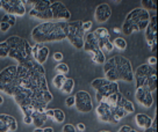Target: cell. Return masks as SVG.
Masks as SVG:
<instances>
[{"label":"cell","mask_w":158,"mask_h":132,"mask_svg":"<svg viewBox=\"0 0 158 132\" xmlns=\"http://www.w3.org/2000/svg\"><path fill=\"white\" fill-rule=\"evenodd\" d=\"M68 36V22L63 21H47L42 22L31 30V38L36 43L44 44L47 42H60Z\"/></svg>","instance_id":"obj_1"},{"label":"cell","mask_w":158,"mask_h":132,"mask_svg":"<svg viewBox=\"0 0 158 132\" xmlns=\"http://www.w3.org/2000/svg\"><path fill=\"white\" fill-rule=\"evenodd\" d=\"M104 73L105 79L110 82H118V80L131 82L134 80V72L130 60L118 54L106 59L104 64Z\"/></svg>","instance_id":"obj_2"},{"label":"cell","mask_w":158,"mask_h":132,"mask_svg":"<svg viewBox=\"0 0 158 132\" xmlns=\"http://www.w3.org/2000/svg\"><path fill=\"white\" fill-rule=\"evenodd\" d=\"M150 21V13L143 8L133 10L124 20L122 25V33L124 35H130L134 31L145 30Z\"/></svg>","instance_id":"obj_3"},{"label":"cell","mask_w":158,"mask_h":132,"mask_svg":"<svg viewBox=\"0 0 158 132\" xmlns=\"http://www.w3.org/2000/svg\"><path fill=\"white\" fill-rule=\"evenodd\" d=\"M10 46V54L8 57L18 60L20 63L25 62L27 58L31 57V45L27 39L19 37V36H10L6 39Z\"/></svg>","instance_id":"obj_4"},{"label":"cell","mask_w":158,"mask_h":132,"mask_svg":"<svg viewBox=\"0 0 158 132\" xmlns=\"http://www.w3.org/2000/svg\"><path fill=\"white\" fill-rule=\"evenodd\" d=\"M30 18L34 19L43 20V21H63V22H69L71 19V13L69 10L65 7V5L60 1H52V4L50 5L48 10L43 13L39 14H33L29 13Z\"/></svg>","instance_id":"obj_5"},{"label":"cell","mask_w":158,"mask_h":132,"mask_svg":"<svg viewBox=\"0 0 158 132\" xmlns=\"http://www.w3.org/2000/svg\"><path fill=\"white\" fill-rule=\"evenodd\" d=\"M91 87L97 90L95 100H97L98 103H100L104 98H106L109 95L120 92L118 82H110V81H108L107 79L105 78L94 79L93 81L91 82Z\"/></svg>","instance_id":"obj_6"},{"label":"cell","mask_w":158,"mask_h":132,"mask_svg":"<svg viewBox=\"0 0 158 132\" xmlns=\"http://www.w3.org/2000/svg\"><path fill=\"white\" fill-rule=\"evenodd\" d=\"M16 88V66L10 65L0 72V92L13 96Z\"/></svg>","instance_id":"obj_7"},{"label":"cell","mask_w":158,"mask_h":132,"mask_svg":"<svg viewBox=\"0 0 158 132\" xmlns=\"http://www.w3.org/2000/svg\"><path fill=\"white\" fill-rule=\"evenodd\" d=\"M81 25H83L81 20L68 22V36H66V38L69 39V42L76 49H83V46H84L85 31Z\"/></svg>","instance_id":"obj_8"},{"label":"cell","mask_w":158,"mask_h":132,"mask_svg":"<svg viewBox=\"0 0 158 132\" xmlns=\"http://www.w3.org/2000/svg\"><path fill=\"white\" fill-rule=\"evenodd\" d=\"M74 107L79 113H91L93 110V103H92L91 95L85 90L77 92V94L74 95Z\"/></svg>","instance_id":"obj_9"},{"label":"cell","mask_w":158,"mask_h":132,"mask_svg":"<svg viewBox=\"0 0 158 132\" xmlns=\"http://www.w3.org/2000/svg\"><path fill=\"white\" fill-rule=\"evenodd\" d=\"M153 73H157L156 67L155 66H150L148 64H142L139 65L135 73H134V79H135V82H136V88L143 87V83L147 79L152 75Z\"/></svg>","instance_id":"obj_10"},{"label":"cell","mask_w":158,"mask_h":132,"mask_svg":"<svg viewBox=\"0 0 158 132\" xmlns=\"http://www.w3.org/2000/svg\"><path fill=\"white\" fill-rule=\"evenodd\" d=\"M145 38L150 50L155 52L156 51V44H157V18L156 15L150 16L148 27L145 28Z\"/></svg>","instance_id":"obj_11"},{"label":"cell","mask_w":158,"mask_h":132,"mask_svg":"<svg viewBox=\"0 0 158 132\" xmlns=\"http://www.w3.org/2000/svg\"><path fill=\"white\" fill-rule=\"evenodd\" d=\"M2 1V10L6 14L14 15V16H23L26 14V6L22 0H1Z\"/></svg>","instance_id":"obj_12"},{"label":"cell","mask_w":158,"mask_h":132,"mask_svg":"<svg viewBox=\"0 0 158 132\" xmlns=\"http://www.w3.org/2000/svg\"><path fill=\"white\" fill-rule=\"evenodd\" d=\"M31 57L40 65H43L49 57V48L42 43H36L31 48Z\"/></svg>","instance_id":"obj_13"},{"label":"cell","mask_w":158,"mask_h":132,"mask_svg":"<svg viewBox=\"0 0 158 132\" xmlns=\"http://www.w3.org/2000/svg\"><path fill=\"white\" fill-rule=\"evenodd\" d=\"M18 130V122L13 116L0 114V132H14Z\"/></svg>","instance_id":"obj_14"},{"label":"cell","mask_w":158,"mask_h":132,"mask_svg":"<svg viewBox=\"0 0 158 132\" xmlns=\"http://www.w3.org/2000/svg\"><path fill=\"white\" fill-rule=\"evenodd\" d=\"M135 98H136V100H137V102L139 103V104H142V106L145 108H150L153 104L152 93L147 90V89L143 87L136 88Z\"/></svg>","instance_id":"obj_15"},{"label":"cell","mask_w":158,"mask_h":132,"mask_svg":"<svg viewBox=\"0 0 158 132\" xmlns=\"http://www.w3.org/2000/svg\"><path fill=\"white\" fill-rule=\"evenodd\" d=\"M116 109V108H115ZM115 109L108 107L106 103L100 102L99 106L97 107L95 111L98 115V118L104 123H112V117H113V114L115 111Z\"/></svg>","instance_id":"obj_16"},{"label":"cell","mask_w":158,"mask_h":132,"mask_svg":"<svg viewBox=\"0 0 158 132\" xmlns=\"http://www.w3.org/2000/svg\"><path fill=\"white\" fill-rule=\"evenodd\" d=\"M112 16V10L108 4H101L95 8L94 12V19L97 22H106Z\"/></svg>","instance_id":"obj_17"},{"label":"cell","mask_w":158,"mask_h":132,"mask_svg":"<svg viewBox=\"0 0 158 132\" xmlns=\"http://www.w3.org/2000/svg\"><path fill=\"white\" fill-rule=\"evenodd\" d=\"M93 34H94V36H95L97 41H98L99 49L102 51V48H104L105 43L110 39V34H109L108 29H107V28H105V27H100V28L94 30Z\"/></svg>","instance_id":"obj_18"},{"label":"cell","mask_w":158,"mask_h":132,"mask_svg":"<svg viewBox=\"0 0 158 132\" xmlns=\"http://www.w3.org/2000/svg\"><path fill=\"white\" fill-rule=\"evenodd\" d=\"M83 49H84L87 54L91 52V51H94V50L99 49L98 41H97L93 33L86 34V36H85V38H84V46H83Z\"/></svg>","instance_id":"obj_19"},{"label":"cell","mask_w":158,"mask_h":132,"mask_svg":"<svg viewBox=\"0 0 158 132\" xmlns=\"http://www.w3.org/2000/svg\"><path fill=\"white\" fill-rule=\"evenodd\" d=\"M135 122L137 124V126H139L143 130H148L152 126V118L149 117L145 114H137L135 116Z\"/></svg>","instance_id":"obj_20"},{"label":"cell","mask_w":158,"mask_h":132,"mask_svg":"<svg viewBox=\"0 0 158 132\" xmlns=\"http://www.w3.org/2000/svg\"><path fill=\"white\" fill-rule=\"evenodd\" d=\"M122 96H123V95L120 93V92H118V93H114V94H112V95L107 96L106 98H104L101 102L106 103L108 107L115 109V108L118 107V103H120V101H121Z\"/></svg>","instance_id":"obj_21"},{"label":"cell","mask_w":158,"mask_h":132,"mask_svg":"<svg viewBox=\"0 0 158 132\" xmlns=\"http://www.w3.org/2000/svg\"><path fill=\"white\" fill-rule=\"evenodd\" d=\"M31 118H33V124H35L36 127H41L48 119H49V118L47 117L45 113L37 111V110L31 114Z\"/></svg>","instance_id":"obj_22"},{"label":"cell","mask_w":158,"mask_h":132,"mask_svg":"<svg viewBox=\"0 0 158 132\" xmlns=\"http://www.w3.org/2000/svg\"><path fill=\"white\" fill-rule=\"evenodd\" d=\"M143 88H145L149 92H155L157 88V73H153L152 75H150L143 83Z\"/></svg>","instance_id":"obj_23"},{"label":"cell","mask_w":158,"mask_h":132,"mask_svg":"<svg viewBox=\"0 0 158 132\" xmlns=\"http://www.w3.org/2000/svg\"><path fill=\"white\" fill-rule=\"evenodd\" d=\"M89 54H91V58H92V60H93L94 63L99 64V65H102L106 62V56H105L104 51H101L100 49L91 51Z\"/></svg>","instance_id":"obj_24"},{"label":"cell","mask_w":158,"mask_h":132,"mask_svg":"<svg viewBox=\"0 0 158 132\" xmlns=\"http://www.w3.org/2000/svg\"><path fill=\"white\" fill-rule=\"evenodd\" d=\"M73 88H74V80L72 78H66L64 85H63V87L60 88V90H62V93L66 94V95H70V94L72 93Z\"/></svg>","instance_id":"obj_25"},{"label":"cell","mask_w":158,"mask_h":132,"mask_svg":"<svg viewBox=\"0 0 158 132\" xmlns=\"http://www.w3.org/2000/svg\"><path fill=\"white\" fill-rule=\"evenodd\" d=\"M65 80H66V77H65V75H63V74H57V75H55L54 79H52V83H54V86L57 88V89H60V88L63 87Z\"/></svg>","instance_id":"obj_26"},{"label":"cell","mask_w":158,"mask_h":132,"mask_svg":"<svg viewBox=\"0 0 158 132\" xmlns=\"http://www.w3.org/2000/svg\"><path fill=\"white\" fill-rule=\"evenodd\" d=\"M141 4L143 6V10H145L147 12L149 10H156L157 6H156V0H142Z\"/></svg>","instance_id":"obj_27"},{"label":"cell","mask_w":158,"mask_h":132,"mask_svg":"<svg viewBox=\"0 0 158 132\" xmlns=\"http://www.w3.org/2000/svg\"><path fill=\"white\" fill-rule=\"evenodd\" d=\"M52 121L56 123H63L65 121V114L60 109H54V117Z\"/></svg>","instance_id":"obj_28"},{"label":"cell","mask_w":158,"mask_h":132,"mask_svg":"<svg viewBox=\"0 0 158 132\" xmlns=\"http://www.w3.org/2000/svg\"><path fill=\"white\" fill-rule=\"evenodd\" d=\"M10 54V46L6 41L0 42V58H7Z\"/></svg>","instance_id":"obj_29"},{"label":"cell","mask_w":158,"mask_h":132,"mask_svg":"<svg viewBox=\"0 0 158 132\" xmlns=\"http://www.w3.org/2000/svg\"><path fill=\"white\" fill-rule=\"evenodd\" d=\"M113 45H114V48H116V49H118V50L127 49V42H126V39L122 38V37H116V38L113 41Z\"/></svg>","instance_id":"obj_30"},{"label":"cell","mask_w":158,"mask_h":132,"mask_svg":"<svg viewBox=\"0 0 158 132\" xmlns=\"http://www.w3.org/2000/svg\"><path fill=\"white\" fill-rule=\"evenodd\" d=\"M122 108H123L124 111L127 113V115L135 113V106H134V103L131 102V101H129V100H126V102L123 103Z\"/></svg>","instance_id":"obj_31"},{"label":"cell","mask_w":158,"mask_h":132,"mask_svg":"<svg viewBox=\"0 0 158 132\" xmlns=\"http://www.w3.org/2000/svg\"><path fill=\"white\" fill-rule=\"evenodd\" d=\"M56 72L58 74H63V75H66L69 73V66L65 63H59L57 66H56Z\"/></svg>","instance_id":"obj_32"},{"label":"cell","mask_w":158,"mask_h":132,"mask_svg":"<svg viewBox=\"0 0 158 132\" xmlns=\"http://www.w3.org/2000/svg\"><path fill=\"white\" fill-rule=\"evenodd\" d=\"M1 22H6V23H8L10 27H13V26L15 25V22H16V19H15L14 15L5 14L2 16V19H1Z\"/></svg>","instance_id":"obj_33"},{"label":"cell","mask_w":158,"mask_h":132,"mask_svg":"<svg viewBox=\"0 0 158 132\" xmlns=\"http://www.w3.org/2000/svg\"><path fill=\"white\" fill-rule=\"evenodd\" d=\"M102 50H105L106 52H112V51H113V50H114V45H113V42H112V39H109V41H107V42L105 43Z\"/></svg>","instance_id":"obj_34"},{"label":"cell","mask_w":158,"mask_h":132,"mask_svg":"<svg viewBox=\"0 0 158 132\" xmlns=\"http://www.w3.org/2000/svg\"><path fill=\"white\" fill-rule=\"evenodd\" d=\"M62 132H77V130L72 124H65L62 129Z\"/></svg>","instance_id":"obj_35"},{"label":"cell","mask_w":158,"mask_h":132,"mask_svg":"<svg viewBox=\"0 0 158 132\" xmlns=\"http://www.w3.org/2000/svg\"><path fill=\"white\" fill-rule=\"evenodd\" d=\"M10 28V26L8 23H6V22H0V30L2 31V33H6V31H8Z\"/></svg>","instance_id":"obj_36"},{"label":"cell","mask_w":158,"mask_h":132,"mask_svg":"<svg viewBox=\"0 0 158 132\" xmlns=\"http://www.w3.org/2000/svg\"><path fill=\"white\" fill-rule=\"evenodd\" d=\"M81 27H83L84 31H86V30H89L91 28H92V22H91V21H83V25H81Z\"/></svg>","instance_id":"obj_37"},{"label":"cell","mask_w":158,"mask_h":132,"mask_svg":"<svg viewBox=\"0 0 158 132\" xmlns=\"http://www.w3.org/2000/svg\"><path fill=\"white\" fill-rule=\"evenodd\" d=\"M65 104H66L68 107H73L74 106V96H69V98H66V100H65Z\"/></svg>","instance_id":"obj_38"},{"label":"cell","mask_w":158,"mask_h":132,"mask_svg":"<svg viewBox=\"0 0 158 132\" xmlns=\"http://www.w3.org/2000/svg\"><path fill=\"white\" fill-rule=\"evenodd\" d=\"M118 132H137V131H136V130H134V129H131L130 126L123 125V126H121V129H120Z\"/></svg>","instance_id":"obj_39"},{"label":"cell","mask_w":158,"mask_h":132,"mask_svg":"<svg viewBox=\"0 0 158 132\" xmlns=\"http://www.w3.org/2000/svg\"><path fill=\"white\" fill-rule=\"evenodd\" d=\"M54 59H55V62H62V59H63V54H62V52H55Z\"/></svg>","instance_id":"obj_40"},{"label":"cell","mask_w":158,"mask_h":132,"mask_svg":"<svg viewBox=\"0 0 158 132\" xmlns=\"http://www.w3.org/2000/svg\"><path fill=\"white\" fill-rule=\"evenodd\" d=\"M85 129H86V126H85L83 123H78V124L76 125V130H77V131H79V132H84Z\"/></svg>","instance_id":"obj_41"},{"label":"cell","mask_w":158,"mask_h":132,"mask_svg":"<svg viewBox=\"0 0 158 132\" xmlns=\"http://www.w3.org/2000/svg\"><path fill=\"white\" fill-rule=\"evenodd\" d=\"M23 123L27 124V125L33 124V118H31V116H23Z\"/></svg>","instance_id":"obj_42"},{"label":"cell","mask_w":158,"mask_h":132,"mask_svg":"<svg viewBox=\"0 0 158 132\" xmlns=\"http://www.w3.org/2000/svg\"><path fill=\"white\" fill-rule=\"evenodd\" d=\"M156 63H157V59H156V57H150V58L148 59V65H150V66H155L156 65Z\"/></svg>","instance_id":"obj_43"},{"label":"cell","mask_w":158,"mask_h":132,"mask_svg":"<svg viewBox=\"0 0 158 132\" xmlns=\"http://www.w3.org/2000/svg\"><path fill=\"white\" fill-rule=\"evenodd\" d=\"M45 115H47L48 118H51V119H52V117H54V109H47Z\"/></svg>","instance_id":"obj_44"},{"label":"cell","mask_w":158,"mask_h":132,"mask_svg":"<svg viewBox=\"0 0 158 132\" xmlns=\"http://www.w3.org/2000/svg\"><path fill=\"white\" fill-rule=\"evenodd\" d=\"M43 132H54V129L48 126V127H45V129H43Z\"/></svg>","instance_id":"obj_45"},{"label":"cell","mask_w":158,"mask_h":132,"mask_svg":"<svg viewBox=\"0 0 158 132\" xmlns=\"http://www.w3.org/2000/svg\"><path fill=\"white\" fill-rule=\"evenodd\" d=\"M34 132H43V129H41V127H35Z\"/></svg>","instance_id":"obj_46"},{"label":"cell","mask_w":158,"mask_h":132,"mask_svg":"<svg viewBox=\"0 0 158 132\" xmlns=\"http://www.w3.org/2000/svg\"><path fill=\"white\" fill-rule=\"evenodd\" d=\"M2 103H4V98L0 95V104H2Z\"/></svg>","instance_id":"obj_47"},{"label":"cell","mask_w":158,"mask_h":132,"mask_svg":"<svg viewBox=\"0 0 158 132\" xmlns=\"http://www.w3.org/2000/svg\"><path fill=\"white\" fill-rule=\"evenodd\" d=\"M114 31H115V33H118V31H120V29H118V28H115V29H114Z\"/></svg>","instance_id":"obj_48"},{"label":"cell","mask_w":158,"mask_h":132,"mask_svg":"<svg viewBox=\"0 0 158 132\" xmlns=\"http://www.w3.org/2000/svg\"><path fill=\"white\" fill-rule=\"evenodd\" d=\"M0 8H2V1L0 0Z\"/></svg>","instance_id":"obj_49"},{"label":"cell","mask_w":158,"mask_h":132,"mask_svg":"<svg viewBox=\"0 0 158 132\" xmlns=\"http://www.w3.org/2000/svg\"><path fill=\"white\" fill-rule=\"evenodd\" d=\"M99 132H110V131H99Z\"/></svg>","instance_id":"obj_50"}]
</instances>
